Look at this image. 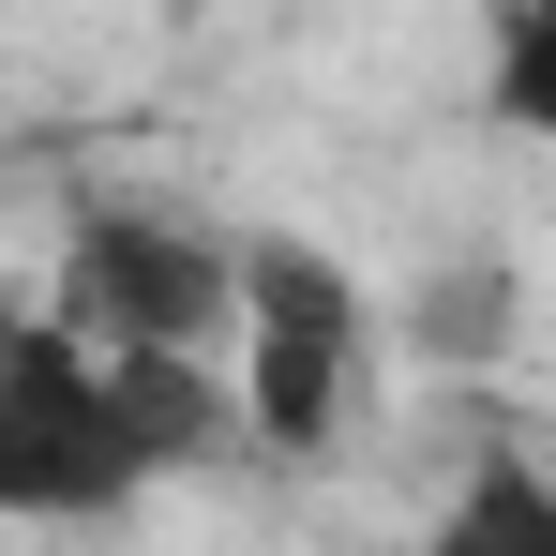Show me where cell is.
I'll return each mask as SVG.
<instances>
[{
    "instance_id": "6da1fadb",
    "label": "cell",
    "mask_w": 556,
    "mask_h": 556,
    "mask_svg": "<svg viewBox=\"0 0 556 556\" xmlns=\"http://www.w3.org/2000/svg\"><path fill=\"white\" fill-rule=\"evenodd\" d=\"M226 376L76 346L46 301H0V527H105L151 481L226 452Z\"/></svg>"
},
{
    "instance_id": "7a4b0ae2",
    "label": "cell",
    "mask_w": 556,
    "mask_h": 556,
    "mask_svg": "<svg viewBox=\"0 0 556 556\" xmlns=\"http://www.w3.org/2000/svg\"><path fill=\"white\" fill-rule=\"evenodd\" d=\"M376 391H391V316H376V286L331 256V241H301V226H241V346H226V406H241V437L286 466L346 452L376 421Z\"/></svg>"
},
{
    "instance_id": "3957f363",
    "label": "cell",
    "mask_w": 556,
    "mask_h": 556,
    "mask_svg": "<svg viewBox=\"0 0 556 556\" xmlns=\"http://www.w3.org/2000/svg\"><path fill=\"white\" fill-rule=\"evenodd\" d=\"M46 316L76 346H121V362L226 376V346H241V226H195V211H151V195H91L61 226Z\"/></svg>"
},
{
    "instance_id": "277c9868",
    "label": "cell",
    "mask_w": 556,
    "mask_h": 556,
    "mask_svg": "<svg viewBox=\"0 0 556 556\" xmlns=\"http://www.w3.org/2000/svg\"><path fill=\"white\" fill-rule=\"evenodd\" d=\"M421 556H556V466H527V452L466 466L452 511L421 527Z\"/></svg>"
},
{
    "instance_id": "5b68a950",
    "label": "cell",
    "mask_w": 556,
    "mask_h": 556,
    "mask_svg": "<svg viewBox=\"0 0 556 556\" xmlns=\"http://www.w3.org/2000/svg\"><path fill=\"white\" fill-rule=\"evenodd\" d=\"M481 105L556 151V0H496L481 15Z\"/></svg>"
}]
</instances>
